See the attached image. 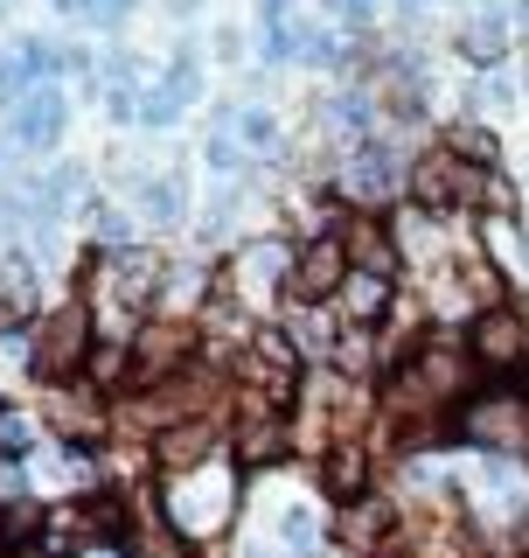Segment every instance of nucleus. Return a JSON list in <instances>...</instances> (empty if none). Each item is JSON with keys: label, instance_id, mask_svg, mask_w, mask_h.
Returning a JSON list of instances; mask_svg holds the SVG:
<instances>
[{"label": "nucleus", "instance_id": "obj_1", "mask_svg": "<svg viewBox=\"0 0 529 558\" xmlns=\"http://www.w3.org/2000/svg\"><path fill=\"white\" fill-rule=\"evenodd\" d=\"M161 517H168V531L182 537V545H202V537L231 531L237 482L231 475H209V468H196V475H174L168 496H161Z\"/></svg>", "mask_w": 529, "mask_h": 558}, {"label": "nucleus", "instance_id": "obj_2", "mask_svg": "<svg viewBox=\"0 0 529 558\" xmlns=\"http://www.w3.org/2000/svg\"><path fill=\"white\" fill-rule=\"evenodd\" d=\"M467 349L488 377H508V384H529V314L516 301H495L467 322Z\"/></svg>", "mask_w": 529, "mask_h": 558}, {"label": "nucleus", "instance_id": "obj_3", "mask_svg": "<svg viewBox=\"0 0 529 558\" xmlns=\"http://www.w3.org/2000/svg\"><path fill=\"white\" fill-rule=\"evenodd\" d=\"M356 272V258H348V238L342 231H313L293 244V307H334V293H342V279Z\"/></svg>", "mask_w": 529, "mask_h": 558}, {"label": "nucleus", "instance_id": "obj_4", "mask_svg": "<svg viewBox=\"0 0 529 558\" xmlns=\"http://www.w3.org/2000/svg\"><path fill=\"white\" fill-rule=\"evenodd\" d=\"M293 412H272V405H258V398H244V412H237V426H231V461L251 475V468H279L286 461V447H293V426H286Z\"/></svg>", "mask_w": 529, "mask_h": 558}, {"label": "nucleus", "instance_id": "obj_5", "mask_svg": "<svg viewBox=\"0 0 529 558\" xmlns=\"http://www.w3.org/2000/svg\"><path fill=\"white\" fill-rule=\"evenodd\" d=\"M91 356V307H63L35 336V377H77V363Z\"/></svg>", "mask_w": 529, "mask_h": 558}, {"label": "nucleus", "instance_id": "obj_6", "mask_svg": "<svg viewBox=\"0 0 529 558\" xmlns=\"http://www.w3.org/2000/svg\"><path fill=\"white\" fill-rule=\"evenodd\" d=\"M404 182H411V168H397L391 140H383V133L356 140V154H348V174H342V189H348V196H356V203H391Z\"/></svg>", "mask_w": 529, "mask_h": 558}, {"label": "nucleus", "instance_id": "obj_7", "mask_svg": "<svg viewBox=\"0 0 529 558\" xmlns=\"http://www.w3.org/2000/svg\"><path fill=\"white\" fill-rule=\"evenodd\" d=\"M63 119H70V105H63L57 84H28V92L8 105L14 147H57V140H63Z\"/></svg>", "mask_w": 529, "mask_h": 558}, {"label": "nucleus", "instance_id": "obj_8", "mask_svg": "<svg viewBox=\"0 0 529 558\" xmlns=\"http://www.w3.org/2000/svg\"><path fill=\"white\" fill-rule=\"evenodd\" d=\"M223 447V418H182V426H168L161 440H153V461L168 468V475H196V468H209V453Z\"/></svg>", "mask_w": 529, "mask_h": 558}, {"label": "nucleus", "instance_id": "obj_9", "mask_svg": "<svg viewBox=\"0 0 529 558\" xmlns=\"http://www.w3.org/2000/svg\"><path fill=\"white\" fill-rule=\"evenodd\" d=\"M391 293H397V279H391V272L356 266V272L342 279V293H334V314H342V328H369V336H377L383 314H391Z\"/></svg>", "mask_w": 529, "mask_h": 558}, {"label": "nucleus", "instance_id": "obj_10", "mask_svg": "<svg viewBox=\"0 0 529 558\" xmlns=\"http://www.w3.org/2000/svg\"><path fill=\"white\" fill-rule=\"evenodd\" d=\"M264 523H272L264 537H272L286 558H313V551H321V537H328V517H321V502H313V496H286Z\"/></svg>", "mask_w": 529, "mask_h": 558}, {"label": "nucleus", "instance_id": "obj_11", "mask_svg": "<svg viewBox=\"0 0 529 558\" xmlns=\"http://www.w3.org/2000/svg\"><path fill=\"white\" fill-rule=\"evenodd\" d=\"M286 279H293V244L251 238V244L237 252V287H244V301H258V293H286Z\"/></svg>", "mask_w": 529, "mask_h": 558}, {"label": "nucleus", "instance_id": "obj_12", "mask_svg": "<svg viewBox=\"0 0 529 558\" xmlns=\"http://www.w3.org/2000/svg\"><path fill=\"white\" fill-rule=\"evenodd\" d=\"M460 49H467V63L502 70V57H508V8H502V0H495V8H481V14L460 28Z\"/></svg>", "mask_w": 529, "mask_h": 558}, {"label": "nucleus", "instance_id": "obj_13", "mask_svg": "<svg viewBox=\"0 0 529 558\" xmlns=\"http://www.w3.org/2000/svg\"><path fill=\"white\" fill-rule=\"evenodd\" d=\"M321 488L334 502H348V510H356V502L369 496V461H362V447H334L328 461H321Z\"/></svg>", "mask_w": 529, "mask_h": 558}, {"label": "nucleus", "instance_id": "obj_14", "mask_svg": "<svg viewBox=\"0 0 529 558\" xmlns=\"http://www.w3.org/2000/svg\"><path fill=\"white\" fill-rule=\"evenodd\" d=\"M139 209H147L153 223H182L188 217V189H182V174H153V182H139Z\"/></svg>", "mask_w": 529, "mask_h": 558}, {"label": "nucleus", "instance_id": "obj_15", "mask_svg": "<svg viewBox=\"0 0 529 558\" xmlns=\"http://www.w3.org/2000/svg\"><path fill=\"white\" fill-rule=\"evenodd\" d=\"M231 126H237V140L251 154H279V119L264 112V105H244V112H231Z\"/></svg>", "mask_w": 529, "mask_h": 558}, {"label": "nucleus", "instance_id": "obj_16", "mask_svg": "<svg viewBox=\"0 0 529 558\" xmlns=\"http://www.w3.org/2000/svg\"><path fill=\"white\" fill-rule=\"evenodd\" d=\"M133 14V0H91V22H104V28H119Z\"/></svg>", "mask_w": 529, "mask_h": 558}, {"label": "nucleus", "instance_id": "obj_17", "mask_svg": "<svg viewBox=\"0 0 529 558\" xmlns=\"http://www.w3.org/2000/svg\"><path fill=\"white\" fill-rule=\"evenodd\" d=\"M217 57H223V63H237V57H244V35H237V28H223V35H217Z\"/></svg>", "mask_w": 529, "mask_h": 558}, {"label": "nucleus", "instance_id": "obj_18", "mask_svg": "<svg viewBox=\"0 0 529 558\" xmlns=\"http://www.w3.org/2000/svg\"><path fill=\"white\" fill-rule=\"evenodd\" d=\"M508 231H516V252H522V266H529V231H522V223H508Z\"/></svg>", "mask_w": 529, "mask_h": 558}, {"label": "nucleus", "instance_id": "obj_19", "mask_svg": "<svg viewBox=\"0 0 529 558\" xmlns=\"http://www.w3.org/2000/svg\"><path fill=\"white\" fill-rule=\"evenodd\" d=\"M91 558H119V551H91Z\"/></svg>", "mask_w": 529, "mask_h": 558}, {"label": "nucleus", "instance_id": "obj_20", "mask_svg": "<svg viewBox=\"0 0 529 558\" xmlns=\"http://www.w3.org/2000/svg\"><path fill=\"white\" fill-rule=\"evenodd\" d=\"M522 98H529V77H522Z\"/></svg>", "mask_w": 529, "mask_h": 558}]
</instances>
